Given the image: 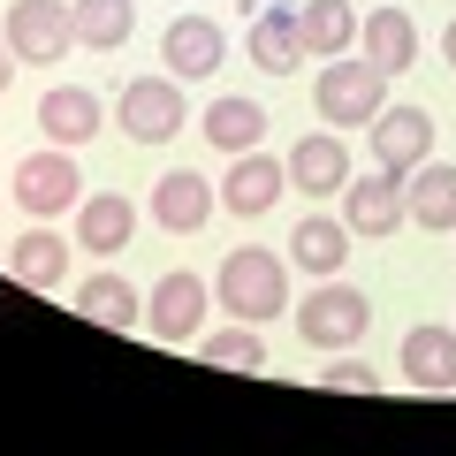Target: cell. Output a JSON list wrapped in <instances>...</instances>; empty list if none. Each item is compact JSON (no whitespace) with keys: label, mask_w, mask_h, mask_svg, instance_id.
Returning a JSON list of instances; mask_svg holds the SVG:
<instances>
[{"label":"cell","mask_w":456,"mask_h":456,"mask_svg":"<svg viewBox=\"0 0 456 456\" xmlns=\"http://www.w3.org/2000/svg\"><path fill=\"white\" fill-rule=\"evenodd\" d=\"M327 388H350V395H380V373H373V365H358V358H335V350H327Z\"/></svg>","instance_id":"4316f807"},{"label":"cell","mask_w":456,"mask_h":456,"mask_svg":"<svg viewBox=\"0 0 456 456\" xmlns=\"http://www.w3.org/2000/svg\"><path fill=\"white\" fill-rule=\"evenodd\" d=\"M388 84L365 53H335V61L320 69V92H312V107H320L327 130H373V114L388 107Z\"/></svg>","instance_id":"7a4b0ae2"},{"label":"cell","mask_w":456,"mask_h":456,"mask_svg":"<svg viewBox=\"0 0 456 456\" xmlns=\"http://www.w3.org/2000/svg\"><path fill=\"white\" fill-rule=\"evenodd\" d=\"M99 122H107V114H99V99L84 92V84H53L46 99H38V130H46V145H92L99 137Z\"/></svg>","instance_id":"4fadbf2b"},{"label":"cell","mask_w":456,"mask_h":456,"mask_svg":"<svg viewBox=\"0 0 456 456\" xmlns=\"http://www.w3.org/2000/svg\"><path fill=\"white\" fill-rule=\"evenodd\" d=\"M213 297H221L228 320H281L289 312V266L259 244H236L213 274Z\"/></svg>","instance_id":"6da1fadb"},{"label":"cell","mask_w":456,"mask_h":456,"mask_svg":"<svg viewBox=\"0 0 456 456\" xmlns=\"http://www.w3.org/2000/svg\"><path fill=\"white\" fill-rule=\"evenodd\" d=\"M426 152H434V114L426 107H380L373 114V160L388 175H411Z\"/></svg>","instance_id":"9c48e42d"},{"label":"cell","mask_w":456,"mask_h":456,"mask_svg":"<svg viewBox=\"0 0 456 456\" xmlns=\"http://www.w3.org/2000/svg\"><path fill=\"white\" fill-rule=\"evenodd\" d=\"M342 259H350V221H335V213H305V221L289 228V266L297 274H342Z\"/></svg>","instance_id":"5bb4252c"},{"label":"cell","mask_w":456,"mask_h":456,"mask_svg":"<svg viewBox=\"0 0 456 456\" xmlns=\"http://www.w3.org/2000/svg\"><path fill=\"white\" fill-rule=\"evenodd\" d=\"M198 320H206V281L198 274H160L152 281V342H183L198 335Z\"/></svg>","instance_id":"2e32d148"},{"label":"cell","mask_w":456,"mask_h":456,"mask_svg":"<svg viewBox=\"0 0 456 456\" xmlns=\"http://www.w3.org/2000/svg\"><path fill=\"white\" fill-rule=\"evenodd\" d=\"M77 312H84L92 327H114V335H130V327L145 320V297H137L122 274H84V281H77Z\"/></svg>","instance_id":"44dd1931"},{"label":"cell","mask_w":456,"mask_h":456,"mask_svg":"<svg viewBox=\"0 0 456 456\" xmlns=\"http://www.w3.org/2000/svg\"><path fill=\"white\" fill-rule=\"evenodd\" d=\"M365 327H373V297H365L358 281L327 274L320 289L297 305V335H305L312 350H350V342H365Z\"/></svg>","instance_id":"3957f363"},{"label":"cell","mask_w":456,"mask_h":456,"mask_svg":"<svg viewBox=\"0 0 456 456\" xmlns=\"http://www.w3.org/2000/svg\"><path fill=\"white\" fill-rule=\"evenodd\" d=\"M16 206L31 213V221H53V213L77 206V160H69V145L23 152L16 160Z\"/></svg>","instance_id":"8992f818"},{"label":"cell","mask_w":456,"mask_h":456,"mask_svg":"<svg viewBox=\"0 0 456 456\" xmlns=\"http://www.w3.org/2000/svg\"><path fill=\"white\" fill-rule=\"evenodd\" d=\"M441 53H449V69H456V16H449V31H441Z\"/></svg>","instance_id":"f1b7e54d"},{"label":"cell","mask_w":456,"mask_h":456,"mask_svg":"<svg viewBox=\"0 0 456 456\" xmlns=\"http://www.w3.org/2000/svg\"><path fill=\"white\" fill-rule=\"evenodd\" d=\"M198 358H206V365H228V373H266V342L251 335V320H236V327H221V335L198 342Z\"/></svg>","instance_id":"484cf974"},{"label":"cell","mask_w":456,"mask_h":456,"mask_svg":"<svg viewBox=\"0 0 456 456\" xmlns=\"http://www.w3.org/2000/svg\"><path fill=\"white\" fill-rule=\"evenodd\" d=\"M160 53H167V77H213V69H221V31H213L206 16H175L160 31Z\"/></svg>","instance_id":"ac0fdd59"},{"label":"cell","mask_w":456,"mask_h":456,"mask_svg":"<svg viewBox=\"0 0 456 456\" xmlns=\"http://www.w3.org/2000/svg\"><path fill=\"white\" fill-rule=\"evenodd\" d=\"M213 213V183L198 175V167H175V175L152 183V221L167 228V236H198Z\"/></svg>","instance_id":"7c38bea8"},{"label":"cell","mask_w":456,"mask_h":456,"mask_svg":"<svg viewBox=\"0 0 456 456\" xmlns=\"http://www.w3.org/2000/svg\"><path fill=\"white\" fill-rule=\"evenodd\" d=\"M183 77H137L122 84V137L130 145H167V137L183 130Z\"/></svg>","instance_id":"5b68a950"},{"label":"cell","mask_w":456,"mask_h":456,"mask_svg":"<svg viewBox=\"0 0 456 456\" xmlns=\"http://www.w3.org/2000/svg\"><path fill=\"white\" fill-rule=\"evenodd\" d=\"M251 61L266 77H289L305 61V16L297 8H259V23H251Z\"/></svg>","instance_id":"ffe728a7"},{"label":"cell","mask_w":456,"mask_h":456,"mask_svg":"<svg viewBox=\"0 0 456 456\" xmlns=\"http://www.w3.org/2000/svg\"><path fill=\"white\" fill-rule=\"evenodd\" d=\"M297 16H305V53H320V61L358 46V8L350 0H305Z\"/></svg>","instance_id":"603a6c76"},{"label":"cell","mask_w":456,"mask_h":456,"mask_svg":"<svg viewBox=\"0 0 456 456\" xmlns=\"http://www.w3.org/2000/svg\"><path fill=\"white\" fill-rule=\"evenodd\" d=\"M395 365H403L411 388L449 395V388H456V327H411L403 350H395Z\"/></svg>","instance_id":"8fae6325"},{"label":"cell","mask_w":456,"mask_h":456,"mask_svg":"<svg viewBox=\"0 0 456 456\" xmlns=\"http://www.w3.org/2000/svg\"><path fill=\"white\" fill-rule=\"evenodd\" d=\"M8 46H16V61L53 69L77 46V8H69V0H16V8H8Z\"/></svg>","instance_id":"277c9868"},{"label":"cell","mask_w":456,"mask_h":456,"mask_svg":"<svg viewBox=\"0 0 456 456\" xmlns=\"http://www.w3.org/2000/svg\"><path fill=\"white\" fill-rule=\"evenodd\" d=\"M289 183H297V191H312V198H335L342 183H350V145H342V130L305 137V145L289 152Z\"/></svg>","instance_id":"e0dca14e"},{"label":"cell","mask_w":456,"mask_h":456,"mask_svg":"<svg viewBox=\"0 0 456 456\" xmlns=\"http://www.w3.org/2000/svg\"><path fill=\"white\" fill-rule=\"evenodd\" d=\"M342 221H350V236H395V221H411L403 213V175H350L342 183Z\"/></svg>","instance_id":"52a82bcc"},{"label":"cell","mask_w":456,"mask_h":456,"mask_svg":"<svg viewBox=\"0 0 456 456\" xmlns=\"http://www.w3.org/2000/svg\"><path fill=\"white\" fill-rule=\"evenodd\" d=\"M289 191V167H274V152H236L221 175V206L236 213V221H251V213H274V198Z\"/></svg>","instance_id":"ba28073f"},{"label":"cell","mask_w":456,"mask_h":456,"mask_svg":"<svg viewBox=\"0 0 456 456\" xmlns=\"http://www.w3.org/2000/svg\"><path fill=\"white\" fill-rule=\"evenodd\" d=\"M8 274L31 281V289H53V281L69 274V236H53L46 221H31V228L16 236V251H8Z\"/></svg>","instance_id":"7402d4cb"},{"label":"cell","mask_w":456,"mask_h":456,"mask_svg":"<svg viewBox=\"0 0 456 456\" xmlns=\"http://www.w3.org/2000/svg\"><path fill=\"white\" fill-rule=\"evenodd\" d=\"M69 8H77V46H92V53H114L122 38L137 31L130 0H69Z\"/></svg>","instance_id":"d4e9b609"},{"label":"cell","mask_w":456,"mask_h":456,"mask_svg":"<svg viewBox=\"0 0 456 456\" xmlns=\"http://www.w3.org/2000/svg\"><path fill=\"white\" fill-rule=\"evenodd\" d=\"M8 77H16V46L0 38V92H8Z\"/></svg>","instance_id":"83f0119b"},{"label":"cell","mask_w":456,"mask_h":456,"mask_svg":"<svg viewBox=\"0 0 456 456\" xmlns=\"http://www.w3.org/2000/svg\"><path fill=\"white\" fill-rule=\"evenodd\" d=\"M266 137V107L259 99H213L206 107V145L213 152H251Z\"/></svg>","instance_id":"cb8c5ba5"},{"label":"cell","mask_w":456,"mask_h":456,"mask_svg":"<svg viewBox=\"0 0 456 456\" xmlns=\"http://www.w3.org/2000/svg\"><path fill=\"white\" fill-rule=\"evenodd\" d=\"M358 53L380 69V77H403V69L419 61V23H411L395 0H373V16L358 23Z\"/></svg>","instance_id":"30bf717a"},{"label":"cell","mask_w":456,"mask_h":456,"mask_svg":"<svg viewBox=\"0 0 456 456\" xmlns=\"http://www.w3.org/2000/svg\"><path fill=\"white\" fill-rule=\"evenodd\" d=\"M130 236H137V206H130L122 191H99L92 206L77 213V244L92 251V259H114V251L130 244Z\"/></svg>","instance_id":"d6986e66"},{"label":"cell","mask_w":456,"mask_h":456,"mask_svg":"<svg viewBox=\"0 0 456 456\" xmlns=\"http://www.w3.org/2000/svg\"><path fill=\"white\" fill-rule=\"evenodd\" d=\"M403 213L419 228H434V236H449L456 228V167L449 160H419L403 175Z\"/></svg>","instance_id":"9a60e30c"}]
</instances>
